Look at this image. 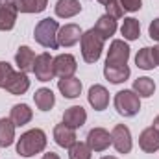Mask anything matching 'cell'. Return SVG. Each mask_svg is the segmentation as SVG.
<instances>
[{
  "mask_svg": "<svg viewBox=\"0 0 159 159\" xmlns=\"http://www.w3.org/2000/svg\"><path fill=\"white\" fill-rule=\"evenodd\" d=\"M93 150L89 148L87 143H80L76 141L70 148H69V159H91Z\"/></svg>",
  "mask_w": 159,
  "mask_h": 159,
  "instance_id": "cell-29",
  "label": "cell"
},
{
  "mask_svg": "<svg viewBox=\"0 0 159 159\" xmlns=\"http://www.w3.org/2000/svg\"><path fill=\"white\" fill-rule=\"evenodd\" d=\"M13 2H15V0H13Z\"/></svg>",
  "mask_w": 159,
  "mask_h": 159,
  "instance_id": "cell-40",
  "label": "cell"
},
{
  "mask_svg": "<svg viewBox=\"0 0 159 159\" xmlns=\"http://www.w3.org/2000/svg\"><path fill=\"white\" fill-rule=\"evenodd\" d=\"M34 100H35V106L41 111H50L54 107V104H56V96H54L52 89H46V87H41V89L35 91Z\"/></svg>",
  "mask_w": 159,
  "mask_h": 159,
  "instance_id": "cell-23",
  "label": "cell"
},
{
  "mask_svg": "<svg viewBox=\"0 0 159 159\" xmlns=\"http://www.w3.org/2000/svg\"><path fill=\"white\" fill-rule=\"evenodd\" d=\"M124 11H139L143 7V0H119Z\"/></svg>",
  "mask_w": 159,
  "mask_h": 159,
  "instance_id": "cell-32",
  "label": "cell"
},
{
  "mask_svg": "<svg viewBox=\"0 0 159 159\" xmlns=\"http://www.w3.org/2000/svg\"><path fill=\"white\" fill-rule=\"evenodd\" d=\"M15 6L20 13H41L46 9L48 0H15Z\"/></svg>",
  "mask_w": 159,
  "mask_h": 159,
  "instance_id": "cell-27",
  "label": "cell"
},
{
  "mask_svg": "<svg viewBox=\"0 0 159 159\" xmlns=\"http://www.w3.org/2000/svg\"><path fill=\"white\" fill-rule=\"evenodd\" d=\"M154 54H156V61H157V65H159V46L154 48Z\"/></svg>",
  "mask_w": 159,
  "mask_h": 159,
  "instance_id": "cell-36",
  "label": "cell"
},
{
  "mask_svg": "<svg viewBox=\"0 0 159 159\" xmlns=\"http://www.w3.org/2000/svg\"><path fill=\"white\" fill-rule=\"evenodd\" d=\"M98 2H100V4H104V6H106V4H109V2H111V0H98Z\"/></svg>",
  "mask_w": 159,
  "mask_h": 159,
  "instance_id": "cell-37",
  "label": "cell"
},
{
  "mask_svg": "<svg viewBox=\"0 0 159 159\" xmlns=\"http://www.w3.org/2000/svg\"><path fill=\"white\" fill-rule=\"evenodd\" d=\"M57 32H59V22L54 19H43L37 22L35 30H34V37L41 46L48 48V50H56L57 44Z\"/></svg>",
  "mask_w": 159,
  "mask_h": 159,
  "instance_id": "cell-2",
  "label": "cell"
},
{
  "mask_svg": "<svg viewBox=\"0 0 159 159\" xmlns=\"http://www.w3.org/2000/svg\"><path fill=\"white\" fill-rule=\"evenodd\" d=\"M128 59H129V46H128V43H124V41H120V39H115L109 44L106 65L122 67V65H128Z\"/></svg>",
  "mask_w": 159,
  "mask_h": 159,
  "instance_id": "cell-5",
  "label": "cell"
},
{
  "mask_svg": "<svg viewBox=\"0 0 159 159\" xmlns=\"http://www.w3.org/2000/svg\"><path fill=\"white\" fill-rule=\"evenodd\" d=\"M57 89L65 98H78L81 94V81L78 78H61L57 81Z\"/></svg>",
  "mask_w": 159,
  "mask_h": 159,
  "instance_id": "cell-19",
  "label": "cell"
},
{
  "mask_svg": "<svg viewBox=\"0 0 159 159\" xmlns=\"http://www.w3.org/2000/svg\"><path fill=\"white\" fill-rule=\"evenodd\" d=\"M81 35H83V32H81V28H80L78 24H65L57 32V44L65 46V48L74 46L81 39Z\"/></svg>",
  "mask_w": 159,
  "mask_h": 159,
  "instance_id": "cell-11",
  "label": "cell"
},
{
  "mask_svg": "<svg viewBox=\"0 0 159 159\" xmlns=\"http://www.w3.org/2000/svg\"><path fill=\"white\" fill-rule=\"evenodd\" d=\"M54 141L61 146V148H70L76 141H78V137H76V129H72V128H69L67 124H57L56 128H54Z\"/></svg>",
  "mask_w": 159,
  "mask_h": 159,
  "instance_id": "cell-14",
  "label": "cell"
},
{
  "mask_svg": "<svg viewBox=\"0 0 159 159\" xmlns=\"http://www.w3.org/2000/svg\"><path fill=\"white\" fill-rule=\"evenodd\" d=\"M85 120H87V113L81 106H72V107L65 109V113H63V124H67L72 129L81 128L85 124Z\"/></svg>",
  "mask_w": 159,
  "mask_h": 159,
  "instance_id": "cell-17",
  "label": "cell"
},
{
  "mask_svg": "<svg viewBox=\"0 0 159 159\" xmlns=\"http://www.w3.org/2000/svg\"><path fill=\"white\" fill-rule=\"evenodd\" d=\"M78 70L76 57L70 54H59L54 57V72L57 78H72Z\"/></svg>",
  "mask_w": 159,
  "mask_h": 159,
  "instance_id": "cell-8",
  "label": "cell"
},
{
  "mask_svg": "<svg viewBox=\"0 0 159 159\" xmlns=\"http://www.w3.org/2000/svg\"><path fill=\"white\" fill-rule=\"evenodd\" d=\"M43 159H59V156H57V154H54V152H48V154H44V156H43Z\"/></svg>",
  "mask_w": 159,
  "mask_h": 159,
  "instance_id": "cell-34",
  "label": "cell"
},
{
  "mask_svg": "<svg viewBox=\"0 0 159 159\" xmlns=\"http://www.w3.org/2000/svg\"><path fill=\"white\" fill-rule=\"evenodd\" d=\"M13 67L7 63V61H0V89H6L9 78L13 76Z\"/></svg>",
  "mask_w": 159,
  "mask_h": 159,
  "instance_id": "cell-30",
  "label": "cell"
},
{
  "mask_svg": "<svg viewBox=\"0 0 159 159\" xmlns=\"http://www.w3.org/2000/svg\"><path fill=\"white\" fill-rule=\"evenodd\" d=\"M135 63H137V67L143 69V70H152V69H156V67H157V61H156L154 48H150V46L141 48V50L137 52V56H135Z\"/></svg>",
  "mask_w": 159,
  "mask_h": 159,
  "instance_id": "cell-22",
  "label": "cell"
},
{
  "mask_svg": "<svg viewBox=\"0 0 159 159\" xmlns=\"http://www.w3.org/2000/svg\"><path fill=\"white\" fill-rule=\"evenodd\" d=\"M152 124H154V128H156V129L159 131V115L156 117V119H154V122H152Z\"/></svg>",
  "mask_w": 159,
  "mask_h": 159,
  "instance_id": "cell-35",
  "label": "cell"
},
{
  "mask_svg": "<svg viewBox=\"0 0 159 159\" xmlns=\"http://www.w3.org/2000/svg\"><path fill=\"white\" fill-rule=\"evenodd\" d=\"M87 100H89V104L93 106L94 111H104L109 106V93L104 85H93L89 89Z\"/></svg>",
  "mask_w": 159,
  "mask_h": 159,
  "instance_id": "cell-12",
  "label": "cell"
},
{
  "mask_svg": "<svg viewBox=\"0 0 159 159\" xmlns=\"http://www.w3.org/2000/svg\"><path fill=\"white\" fill-rule=\"evenodd\" d=\"M139 146L146 154H154V152L159 150V131L154 126H150V128H146V129L141 131V135H139Z\"/></svg>",
  "mask_w": 159,
  "mask_h": 159,
  "instance_id": "cell-13",
  "label": "cell"
},
{
  "mask_svg": "<svg viewBox=\"0 0 159 159\" xmlns=\"http://www.w3.org/2000/svg\"><path fill=\"white\" fill-rule=\"evenodd\" d=\"M17 6L13 0H4L0 4V32H9L13 30L17 22Z\"/></svg>",
  "mask_w": 159,
  "mask_h": 159,
  "instance_id": "cell-10",
  "label": "cell"
},
{
  "mask_svg": "<svg viewBox=\"0 0 159 159\" xmlns=\"http://www.w3.org/2000/svg\"><path fill=\"white\" fill-rule=\"evenodd\" d=\"M80 11H81L80 0H57V4H56V15H57L59 19L76 17Z\"/></svg>",
  "mask_w": 159,
  "mask_h": 159,
  "instance_id": "cell-20",
  "label": "cell"
},
{
  "mask_svg": "<svg viewBox=\"0 0 159 159\" xmlns=\"http://www.w3.org/2000/svg\"><path fill=\"white\" fill-rule=\"evenodd\" d=\"M102 39H109L111 35H115V32H117V19H113V17H109L107 13L106 15H102L98 20H96V24H94V28H93Z\"/></svg>",
  "mask_w": 159,
  "mask_h": 159,
  "instance_id": "cell-18",
  "label": "cell"
},
{
  "mask_svg": "<svg viewBox=\"0 0 159 159\" xmlns=\"http://www.w3.org/2000/svg\"><path fill=\"white\" fill-rule=\"evenodd\" d=\"M34 74L39 81H50V80L56 78V72H54V57L48 54V52H43L35 57V63H34Z\"/></svg>",
  "mask_w": 159,
  "mask_h": 159,
  "instance_id": "cell-6",
  "label": "cell"
},
{
  "mask_svg": "<svg viewBox=\"0 0 159 159\" xmlns=\"http://www.w3.org/2000/svg\"><path fill=\"white\" fill-rule=\"evenodd\" d=\"M35 54L30 46H20L15 54V63L22 72H34V63H35Z\"/></svg>",
  "mask_w": 159,
  "mask_h": 159,
  "instance_id": "cell-16",
  "label": "cell"
},
{
  "mask_svg": "<svg viewBox=\"0 0 159 159\" xmlns=\"http://www.w3.org/2000/svg\"><path fill=\"white\" fill-rule=\"evenodd\" d=\"M30 89V80H28V74L19 70V72H13V76L9 78L7 85H6V91L19 96V94H24L26 91Z\"/></svg>",
  "mask_w": 159,
  "mask_h": 159,
  "instance_id": "cell-15",
  "label": "cell"
},
{
  "mask_svg": "<svg viewBox=\"0 0 159 159\" xmlns=\"http://www.w3.org/2000/svg\"><path fill=\"white\" fill-rule=\"evenodd\" d=\"M133 91L139 94V98H150L156 91V83L152 78L143 76V78H137L133 81Z\"/></svg>",
  "mask_w": 159,
  "mask_h": 159,
  "instance_id": "cell-28",
  "label": "cell"
},
{
  "mask_svg": "<svg viewBox=\"0 0 159 159\" xmlns=\"http://www.w3.org/2000/svg\"><path fill=\"white\" fill-rule=\"evenodd\" d=\"M106 13L113 19H122L124 17V9H122L119 0H111L109 4H106Z\"/></svg>",
  "mask_w": 159,
  "mask_h": 159,
  "instance_id": "cell-31",
  "label": "cell"
},
{
  "mask_svg": "<svg viewBox=\"0 0 159 159\" xmlns=\"http://www.w3.org/2000/svg\"><path fill=\"white\" fill-rule=\"evenodd\" d=\"M102 159H117V157H113V156H104Z\"/></svg>",
  "mask_w": 159,
  "mask_h": 159,
  "instance_id": "cell-38",
  "label": "cell"
},
{
  "mask_svg": "<svg viewBox=\"0 0 159 159\" xmlns=\"http://www.w3.org/2000/svg\"><path fill=\"white\" fill-rule=\"evenodd\" d=\"M111 144L115 146V150L119 154H129L131 152V131L128 126L117 124L111 131Z\"/></svg>",
  "mask_w": 159,
  "mask_h": 159,
  "instance_id": "cell-7",
  "label": "cell"
},
{
  "mask_svg": "<svg viewBox=\"0 0 159 159\" xmlns=\"http://www.w3.org/2000/svg\"><path fill=\"white\" fill-rule=\"evenodd\" d=\"M148 34H150V37H152L154 41L159 43V19L152 20V24L148 26Z\"/></svg>",
  "mask_w": 159,
  "mask_h": 159,
  "instance_id": "cell-33",
  "label": "cell"
},
{
  "mask_svg": "<svg viewBox=\"0 0 159 159\" xmlns=\"http://www.w3.org/2000/svg\"><path fill=\"white\" fill-rule=\"evenodd\" d=\"M81 57L85 63H96L104 50V39L91 28L81 35Z\"/></svg>",
  "mask_w": 159,
  "mask_h": 159,
  "instance_id": "cell-3",
  "label": "cell"
},
{
  "mask_svg": "<svg viewBox=\"0 0 159 159\" xmlns=\"http://www.w3.org/2000/svg\"><path fill=\"white\" fill-rule=\"evenodd\" d=\"M87 144L93 152H104L111 144V133L104 128H93L87 133Z\"/></svg>",
  "mask_w": 159,
  "mask_h": 159,
  "instance_id": "cell-9",
  "label": "cell"
},
{
  "mask_svg": "<svg viewBox=\"0 0 159 159\" xmlns=\"http://www.w3.org/2000/svg\"><path fill=\"white\" fill-rule=\"evenodd\" d=\"M15 141V124L11 119H0V146L7 148Z\"/></svg>",
  "mask_w": 159,
  "mask_h": 159,
  "instance_id": "cell-25",
  "label": "cell"
},
{
  "mask_svg": "<svg viewBox=\"0 0 159 159\" xmlns=\"http://www.w3.org/2000/svg\"><path fill=\"white\" fill-rule=\"evenodd\" d=\"M120 34L124 35L126 41L139 39V35H141V24H139V20L133 19V17L124 19V22H122V26H120Z\"/></svg>",
  "mask_w": 159,
  "mask_h": 159,
  "instance_id": "cell-26",
  "label": "cell"
},
{
  "mask_svg": "<svg viewBox=\"0 0 159 159\" xmlns=\"http://www.w3.org/2000/svg\"><path fill=\"white\" fill-rule=\"evenodd\" d=\"M32 117H34V113H32L30 106H26V104H17V106H13V107H11V113H9V119L15 124V128H20V126L28 124V122L32 120Z\"/></svg>",
  "mask_w": 159,
  "mask_h": 159,
  "instance_id": "cell-21",
  "label": "cell"
},
{
  "mask_svg": "<svg viewBox=\"0 0 159 159\" xmlns=\"http://www.w3.org/2000/svg\"><path fill=\"white\" fill-rule=\"evenodd\" d=\"M131 70L128 65H122V67H111V65H106L104 67V76L106 80H109L111 83H122L129 78Z\"/></svg>",
  "mask_w": 159,
  "mask_h": 159,
  "instance_id": "cell-24",
  "label": "cell"
},
{
  "mask_svg": "<svg viewBox=\"0 0 159 159\" xmlns=\"http://www.w3.org/2000/svg\"><path fill=\"white\" fill-rule=\"evenodd\" d=\"M2 2H4V0H0V4H2Z\"/></svg>",
  "mask_w": 159,
  "mask_h": 159,
  "instance_id": "cell-39",
  "label": "cell"
},
{
  "mask_svg": "<svg viewBox=\"0 0 159 159\" xmlns=\"http://www.w3.org/2000/svg\"><path fill=\"white\" fill-rule=\"evenodd\" d=\"M44 148H46V135L39 128L28 129L17 141V154L22 157H32L35 154H41Z\"/></svg>",
  "mask_w": 159,
  "mask_h": 159,
  "instance_id": "cell-1",
  "label": "cell"
},
{
  "mask_svg": "<svg viewBox=\"0 0 159 159\" xmlns=\"http://www.w3.org/2000/svg\"><path fill=\"white\" fill-rule=\"evenodd\" d=\"M115 109L122 117H135L141 111V98L133 89H124L115 94Z\"/></svg>",
  "mask_w": 159,
  "mask_h": 159,
  "instance_id": "cell-4",
  "label": "cell"
}]
</instances>
